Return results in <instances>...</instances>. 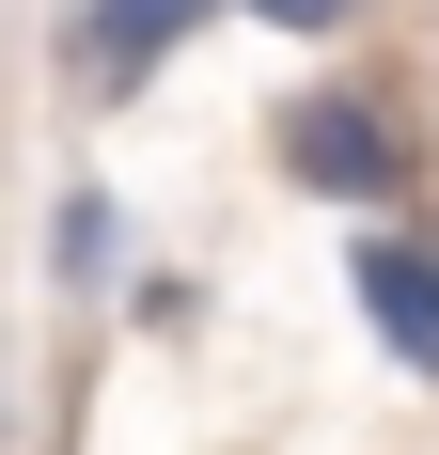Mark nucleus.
<instances>
[{
  "mask_svg": "<svg viewBox=\"0 0 439 455\" xmlns=\"http://www.w3.org/2000/svg\"><path fill=\"white\" fill-rule=\"evenodd\" d=\"M267 173L299 188V204H330V220H393L408 188H424V110H408V79L314 63L299 94H267Z\"/></svg>",
  "mask_w": 439,
  "mask_h": 455,
  "instance_id": "nucleus-1",
  "label": "nucleus"
},
{
  "mask_svg": "<svg viewBox=\"0 0 439 455\" xmlns=\"http://www.w3.org/2000/svg\"><path fill=\"white\" fill-rule=\"evenodd\" d=\"M235 0H63V94L79 110H141L173 47H204Z\"/></svg>",
  "mask_w": 439,
  "mask_h": 455,
  "instance_id": "nucleus-2",
  "label": "nucleus"
},
{
  "mask_svg": "<svg viewBox=\"0 0 439 455\" xmlns=\"http://www.w3.org/2000/svg\"><path fill=\"white\" fill-rule=\"evenodd\" d=\"M346 283H361V330L393 346V377H424V393H439V235L361 220V235H346Z\"/></svg>",
  "mask_w": 439,
  "mask_h": 455,
  "instance_id": "nucleus-3",
  "label": "nucleus"
},
{
  "mask_svg": "<svg viewBox=\"0 0 439 455\" xmlns=\"http://www.w3.org/2000/svg\"><path fill=\"white\" fill-rule=\"evenodd\" d=\"M47 283H63V299H110V283H126V204H110L94 173L47 204Z\"/></svg>",
  "mask_w": 439,
  "mask_h": 455,
  "instance_id": "nucleus-4",
  "label": "nucleus"
},
{
  "mask_svg": "<svg viewBox=\"0 0 439 455\" xmlns=\"http://www.w3.org/2000/svg\"><path fill=\"white\" fill-rule=\"evenodd\" d=\"M235 16H251V32H283V47H346L377 0H235Z\"/></svg>",
  "mask_w": 439,
  "mask_h": 455,
  "instance_id": "nucleus-5",
  "label": "nucleus"
},
{
  "mask_svg": "<svg viewBox=\"0 0 439 455\" xmlns=\"http://www.w3.org/2000/svg\"><path fill=\"white\" fill-rule=\"evenodd\" d=\"M126 315H141V330H188V315H204V283H173V267H141V283H126Z\"/></svg>",
  "mask_w": 439,
  "mask_h": 455,
  "instance_id": "nucleus-6",
  "label": "nucleus"
}]
</instances>
